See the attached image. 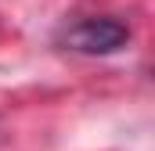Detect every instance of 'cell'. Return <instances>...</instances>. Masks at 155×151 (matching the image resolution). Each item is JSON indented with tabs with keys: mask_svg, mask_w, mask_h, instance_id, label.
<instances>
[{
	"mask_svg": "<svg viewBox=\"0 0 155 151\" xmlns=\"http://www.w3.org/2000/svg\"><path fill=\"white\" fill-rule=\"evenodd\" d=\"M61 43L76 54H116L130 43V29L119 18H108V14L79 18L61 33Z\"/></svg>",
	"mask_w": 155,
	"mask_h": 151,
	"instance_id": "1",
	"label": "cell"
}]
</instances>
